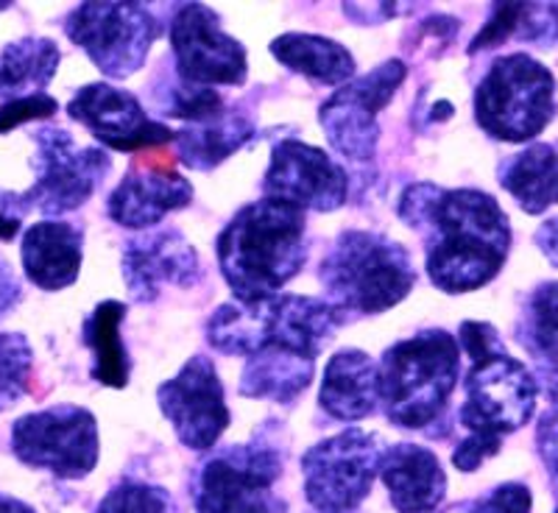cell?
Instances as JSON below:
<instances>
[{"mask_svg": "<svg viewBox=\"0 0 558 513\" xmlns=\"http://www.w3.org/2000/svg\"><path fill=\"white\" fill-rule=\"evenodd\" d=\"M157 400L179 441L193 452L213 450L232 418L216 366L207 357L184 363L173 380L159 386Z\"/></svg>", "mask_w": 558, "mask_h": 513, "instance_id": "9a60e30c", "label": "cell"}, {"mask_svg": "<svg viewBox=\"0 0 558 513\" xmlns=\"http://www.w3.org/2000/svg\"><path fill=\"white\" fill-rule=\"evenodd\" d=\"M57 42L45 37H23L0 53V96H34L57 76Z\"/></svg>", "mask_w": 558, "mask_h": 513, "instance_id": "83f0119b", "label": "cell"}, {"mask_svg": "<svg viewBox=\"0 0 558 513\" xmlns=\"http://www.w3.org/2000/svg\"><path fill=\"white\" fill-rule=\"evenodd\" d=\"M380 371V402L391 425L425 430L450 402L461 375V346L445 330H425L393 343Z\"/></svg>", "mask_w": 558, "mask_h": 513, "instance_id": "5b68a950", "label": "cell"}, {"mask_svg": "<svg viewBox=\"0 0 558 513\" xmlns=\"http://www.w3.org/2000/svg\"><path fill=\"white\" fill-rule=\"evenodd\" d=\"M216 252L241 305L279 296V288L305 268V212L274 198L246 204L218 235Z\"/></svg>", "mask_w": 558, "mask_h": 513, "instance_id": "7a4b0ae2", "label": "cell"}, {"mask_svg": "<svg viewBox=\"0 0 558 513\" xmlns=\"http://www.w3.org/2000/svg\"><path fill=\"white\" fill-rule=\"evenodd\" d=\"M252 134L254 126L246 114L223 112L216 121L191 126L187 132L177 134L179 157H182L184 166L196 168V171H209V168L221 166L227 157H232L238 148L246 146Z\"/></svg>", "mask_w": 558, "mask_h": 513, "instance_id": "4316f807", "label": "cell"}, {"mask_svg": "<svg viewBox=\"0 0 558 513\" xmlns=\"http://www.w3.org/2000/svg\"><path fill=\"white\" fill-rule=\"evenodd\" d=\"M517 335L536 361L558 363V282H545L527 296Z\"/></svg>", "mask_w": 558, "mask_h": 513, "instance_id": "f1b7e54d", "label": "cell"}, {"mask_svg": "<svg viewBox=\"0 0 558 513\" xmlns=\"http://www.w3.org/2000/svg\"><path fill=\"white\" fill-rule=\"evenodd\" d=\"M96 513H171V497L148 483H123L104 497Z\"/></svg>", "mask_w": 558, "mask_h": 513, "instance_id": "1f68e13d", "label": "cell"}, {"mask_svg": "<svg viewBox=\"0 0 558 513\" xmlns=\"http://www.w3.org/2000/svg\"><path fill=\"white\" fill-rule=\"evenodd\" d=\"M542 7H531V3H495L492 7V17L483 26V32L472 39L470 53L488 51V48H497L506 39H511L514 34L525 39L539 37V28L545 32L547 23H539Z\"/></svg>", "mask_w": 558, "mask_h": 513, "instance_id": "f546056e", "label": "cell"}, {"mask_svg": "<svg viewBox=\"0 0 558 513\" xmlns=\"http://www.w3.org/2000/svg\"><path fill=\"white\" fill-rule=\"evenodd\" d=\"M17 302H20V282L12 273V268H9V262L0 257V318L7 316Z\"/></svg>", "mask_w": 558, "mask_h": 513, "instance_id": "f35d334b", "label": "cell"}, {"mask_svg": "<svg viewBox=\"0 0 558 513\" xmlns=\"http://www.w3.org/2000/svg\"><path fill=\"white\" fill-rule=\"evenodd\" d=\"M82 229L62 221L34 223L23 237V268L43 291L73 285L82 271Z\"/></svg>", "mask_w": 558, "mask_h": 513, "instance_id": "7402d4cb", "label": "cell"}, {"mask_svg": "<svg viewBox=\"0 0 558 513\" xmlns=\"http://www.w3.org/2000/svg\"><path fill=\"white\" fill-rule=\"evenodd\" d=\"M531 488L522 486V483H506V486L488 491L481 500L470 502L463 508V513H531Z\"/></svg>", "mask_w": 558, "mask_h": 513, "instance_id": "e575fe53", "label": "cell"}, {"mask_svg": "<svg viewBox=\"0 0 558 513\" xmlns=\"http://www.w3.org/2000/svg\"><path fill=\"white\" fill-rule=\"evenodd\" d=\"M9 204H0V241H12L20 232V216L9 212Z\"/></svg>", "mask_w": 558, "mask_h": 513, "instance_id": "60d3db41", "label": "cell"}, {"mask_svg": "<svg viewBox=\"0 0 558 513\" xmlns=\"http://www.w3.org/2000/svg\"><path fill=\"white\" fill-rule=\"evenodd\" d=\"M318 402L338 422H361L380 405V371L361 349H343L324 368Z\"/></svg>", "mask_w": 558, "mask_h": 513, "instance_id": "44dd1931", "label": "cell"}, {"mask_svg": "<svg viewBox=\"0 0 558 513\" xmlns=\"http://www.w3.org/2000/svg\"><path fill=\"white\" fill-rule=\"evenodd\" d=\"M34 143L37 184L23 193L20 201L37 207L45 216H64L87 204L112 166L101 148H78L64 129H39Z\"/></svg>", "mask_w": 558, "mask_h": 513, "instance_id": "7c38bea8", "label": "cell"}, {"mask_svg": "<svg viewBox=\"0 0 558 513\" xmlns=\"http://www.w3.org/2000/svg\"><path fill=\"white\" fill-rule=\"evenodd\" d=\"M316 363L288 352H257L246 361L241 375V393L252 400H274L291 405L313 380Z\"/></svg>", "mask_w": 558, "mask_h": 513, "instance_id": "d4e9b609", "label": "cell"}, {"mask_svg": "<svg viewBox=\"0 0 558 513\" xmlns=\"http://www.w3.org/2000/svg\"><path fill=\"white\" fill-rule=\"evenodd\" d=\"M64 32L109 78H126L146 64L159 26L140 3H82L64 20Z\"/></svg>", "mask_w": 558, "mask_h": 513, "instance_id": "30bf717a", "label": "cell"}, {"mask_svg": "<svg viewBox=\"0 0 558 513\" xmlns=\"http://www.w3.org/2000/svg\"><path fill=\"white\" fill-rule=\"evenodd\" d=\"M279 64L318 84H343L355 76V59L343 45L316 34H282L271 42Z\"/></svg>", "mask_w": 558, "mask_h": 513, "instance_id": "cb8c5ba5", "label": "cell"}, {"mask_svg": "<svg viewBox=\"0 0 558 513\" xmlns=\"http://www.w3.org/2000/svg\"><path fill=\"white\" fill-rule=\"evenodd\" d=\"M536 447H539L542 461H545V466L550 469L553 480H556V488H558V407L542 416L539 427H536ZM556 513H558V505H556Z\"/></svg>", "mask_w": 558, "mask_h": 513, "instance_id": "74e56055", "label": "cell"}, {"mask_svg": "<svg viewBox=\"0 0 558 513\" xmlns=\"http://www.w3.org/2000/svg\"><path fill=\"white\" fill-rule=\"evenodd\" d=\"M343 321L347 316L327 298L282 293L254 305L218 307L207 321V341L223 355L252 357L271 349L316 363Z\"/></svg>", "mask_w": 558, "mask_h": 513, "instance_id": "3957f363", "label": "cell"}, {"mask_svg": "<svg viewBox=\"0 0 558 513\" xmlns=\"http://www.w3.org/2000/svg\"><path fill=\"white\" fill-rule=\"evenodd\" d=\"M34 352L23 335H0V411L32 391Z\"/></svg>", "mask_w": 558, "mask_h": 513, "instance_id": "4dcf8cb0", "label": "cell"}, {"mask_svg": "<svg viewBox=\"0 0 558 513\" xmlns=\"http://www.w3.org/2000/svg\"><path fill=\"white\" fill-rule=\"evenodd\" d=\"M0 513H37L32 505H26V502L14 500V497H7L0 494Z\"/></svg>", "mask_w": 558, "mask_h": 513, "instance_id": "7bdbcfd3", "label": "cell"}, {"mask_svg": "<svg viewBox=\"0 0 558 513\" xmlns=\"http://www.w3.org/2000/svg\"><path fill=\"white\" fill-rule=\"evenodd\" d=\"M171 48L184 84H235L246 82V51L221 28V20L204 3H187L173 14Z\"/></svg>", "mask_w": 558, "mask_h": 513, "instance_id": "5bb4252c", "label": "cell"}, {"mask_svg": "<svg viewBox=\"0 0 558 513\" xmlns=\"http://www.w3.org/2000/svg\"><path fill=\"white\" fill-rule=\"evenodd\" d=\"M12 450L34 469H45L64 480L89 475L98 463L96 416L78 405H57L28 413L12 427Z\"/></svg>", "mask_w": 558, "mask_h": 513, "instance_id": "8fae6325", "label": "cell"}, {"mask_svg": "<svg viewBox=\"0 0 558 513\" xmlns=\"http://www.w3.org/2000/svg\"><path fill=\"white\" fill-rule=\"evenodd\" d=\"M461 346L466 349V355L472 361H481L486 355H495V352H502L500 349V338H497V330L492 323H481V321H463L461 323Z\"/></svg>", "mask_w": 558, "mask_h": 513, "instance_id": "d590c367", "label": "cell"}, {"mask_svg": "<svg viewBox=\"0 0 558 513\" xmlns=\"http://www.w3.org/2000/svg\"><path fill=\"white\" fill-rule=\"evenodd\" d=\"M73 121L87 126L89 132L101 139L104 146L114 151H146L159 148L177 139V134L166 123L151 121L143 103L112 84H87L68 103Z\"/></svg>", "mask_w": 558, "mask_h": 513, "instance_id": "e0dca14e", "label": "cell"}, {"mask_svg": "<svg viewBox=\"0 0 558 513\" xmlns=\"http://www.w3.org/2000/svg\"><path fill=\"white\" fill-rule=\"evenodd\" d=\"M380 477L400 513H430L445 500L447 477L438 457L425 447L400 444L386 450Z\"/></svg>", "mask_w": 558, "mask_h": 513, "instance_id": "ffe728a7", "label": "cell"}, {"mask_svg": "<svg viewBox=\"0 0 558 513\" xmlns=\"http://www.w3.org/2000/svg\"><path fill=\"white\" fill-rule=\"evenodd\" d=\"M556 114V78L527 53H508L488 68L477 84V126L495 139L525 143Z\"/></svg>", "mask_w": 558, "mask_h": 513, "instance_id": "8992f818", "label": "cell"}, {"mask_svg": "<svg viewBox=\"0 0 558 513\" xmlns=\"http://www.w3.org/2000/svg\"><path fill=\"white\" fill-rule=\"evenodd\" d=\"M282 477V455L266 438L229 447L204 463L196 480V513H288L274 486Z\"/></svg>", "mask_w": 558, "mask_h": 513, "instance_id": "52a82bcc", "label": "cell"}, {"mask_svg": "<svg viewBox=\"0 0 558 513\" xmlns=\"http://www.w3.org/2000/svg\"><path fill=\"white\" fill-rule=\"evenodd\" d=\"M405 76V62L388 59L368 76L349 82L330 101L322 103V129L341 157L357 159V162L375 157L377 139H380L377 114L388 107Z\"/></svg>", "mask_w": 558, "mask_h": 513, "instance_id": "4fadbf2b", "label": "cell"}, {"mask_svg": "<svg viewBox=\"0 0 558 513\" xmlns=\"http://www.w3.org/2000/svg\"><path fill=\"white\" fill-rule=\"evenodd\" d=\"M193 201V184L177 171H154L134 162L107 201V212L114 223L129 229L157 227L168 212Z\"/></svg>", "mask_w": 558, "mask_h": 513, "instance_id": "d6986e66", "label": "cell"}, {"mask_svg": "<svg viewBox=\"0 0 558 513\" xmlns=\"http://www.w3.org/2000/svg\"><path fill=\"white\" fill-rule=\"evenodd\" d=\"M121 268L134 302H154L166 285L191 288L202 279L196 248L177 229H159L129 241Z\"/></svg>", "mask_w": 558, "mask_h": 513, "instance_id": "ac0fdd59", "label": "cell"}, {"mask_svg": "<svg viewBox=\"0 0 558 513\" xmlns=\"http://www.w3.org/2000/svg\"><path fill=\"white\" fill-rule=\"evenodd\" d=\"M318 279L343 316H380L413 291L416 271L405 246L380 232L349 229L322 260Z\"/></svg>", "mask_w": 558, "mask_h": 513, "instance_id": "277c9868", "label": "cell"}, {"mask_svg": "<svg viewBox=\"0 0 558 513\" xmlns=\"http://www.w3.org/2000/svg\"><path fill=\"white\" fill-rule=\"evenodd\" d=\"M263 193L274 201L291 204L296 209L332 212L347 204V171L322 148L282 139L271 151V166L263 179Z\"/></svg>", "mask_w": 558, "mask_h": 513, "instance_id": "2e32d148", "label": "cell"}, {"mask_svg": "<svg viewBox=\"0 0 558 513\" xmlns=\"http://www.w3.org/2000/svg\"><path fill=\"white\" fill-rule=\"evenodd\" d=\"M123 318H126V305L107 298L82 327L84 343L93 352V380L109 388L129 386V352L121 338Z\"/></svg>", "mask_w": 558, "mask_h": 513, "instance_id": "484cf974", "label": "cell"}, {"mask_svg": "<svg viewBox=\"0 0 558 513\" xmlns=\"http://www.w3.org/2000/svg\"><path fill=\"white\" fill-rule=\"evenodd\" d=\"M502 447V441H495V438H481V436H466L458 444L456 455H452V463H456L461 472H475L481 463H486L488 457L497 455Z\"/></svg>", "mask_w": 558, "mask_h": 513, "instance_id": "8d00e7d4", "label": "cell"}, {"mask_svg": "<svg viewBox=\"0 0 558 513\" xmlns=\"http://www.w3.org/2000/svg\"><path fill=\"white\" fill-rule=\"evenodd\" d=\"M59 103L57 98H51L48 93H34V96L12 98L0 107V134L9 132V129H17L23 123L43 121V118H51L57 114Z\"/></svg>", "mask_w": 558, "mask_h": 513, "instance_id": "836d02e7", "label": "cell"}, {"mask_svg": "<svg viewBox=\"0 0 558 513\" xmlns=\"http://www.w3.org/2000/svg\"><path fill=\"white\" fill-rule=\"evenodd\" d=\"M463 391L466 400L458 411V422L466 427V436L502 441V436L525 427L536 411V380L506 352L472 361Z\"/></svg>", "mask_w": 558, "mask_h": 513, "instance_id": "9c48e42d", "label": "cell"}, {"mask_svg": "<svg viewBox=\"0 0 558 513\" xmlns=\"http://www.w3.org/2000/svg\"><path fill=\"white\" fill-rule=\"evenodd\" d=\"M536 246L558 268V218H550L547 223H542L539 232H536Z\"/></svg>", "mask_w": 558, "mask_h": 513, "instance_id": "ab89813d", "label": "cell"}, {"mask_svg": "<svg viewBox=\"0 0 558 513\" xmlns=\"http://www.w3.org/2000/svg\"><path fill=\"white\" fill-rule=\"evenodd\" d=\"M500 184L531 216L558 204V148L547 143L525 148L500 168Z\"/></svg>", "mask_w": 558, "mask_h": 513, "instance_id": "603a6c76", "label": "cell"}, {"mask_svg": "<svg viewBox=\"0 0 558 513\" xmlns=\"http://www.w3.org/2000/svg\"><path fill=\"white\" fill-rule=\"evenodd\" d=\"M386 457L380 436L366 430H343L302 455L305 494L316 511L349 513L355 511L372 491Z\"/></svg>", "mask_w": 558, "mask_h": 513, "instance_id": "ba28073f", "label": "cell"}, {"mask_svg": "<svg viewBox=\"0 0 558 513\" xmlns=\"http://www.w3.org/2000/svg\"><path fill=\"white\" fill-rule=\"evenodd\" d=\"M542 382H545V391L547 396H550V402L558 407V363L545 366V371H542Z\"/></svg>", "mask_w": 558, "mask_h": 513, "instance_id": "b9f144b4", "label": "cell"}, {"mask_svg": "<svg viewBox=\"0 0 558 513\" xmlns=\"http://www.w3.org/2000/svg\"><path fill=\"white\" fill-rule=\"evenodd\" d=\"M397 212L425 237L427 277L438 291L470 293L500 273L511 248V227L488 193L418 182L402 193Z\"/></svg>", "mask_w": 558, "mask_h": 513, "instance_id": "6da1fadb", "label": "cell"}, {"mask_svg": "<svg viewBox=\"0 0 558 513\" xmlns=\"http://www.w3.org/2000/svg\"><path fill=\"white\" fill-rule=\"evenodd\" d=\"M166 112L171 114V118L191 121L193 126H202V123L221 118L223 101L216 89L196 87V84H182V87H177L171 93V101L166 103Z\"/></svg>", "mask_w": 558, "mask_h": 513, "instance_id": "d6a6232c", "label": "cell"}]
</instances>
